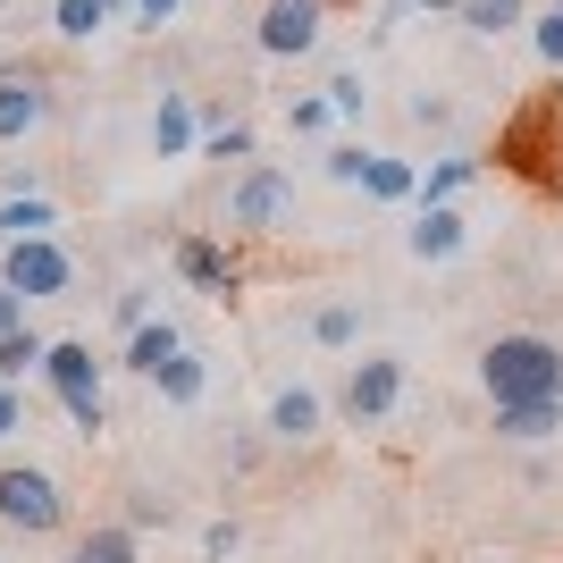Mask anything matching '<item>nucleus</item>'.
Masks as SVG:
<instances>
[{
    "mask_svg": "<svg viewBox=\"0 0 563 563\" xmlns=\"http://www.w3.org/2000/svg\"><path fill=\"white\" fill-rule=\"evenodd\" d=\"M479 387L496 404H563V345L539 329H496L479 345Z\"/></svg>",
    "mask_w": 563,
    "mask_h": 563,
    "instance_id": "nucleus-1",
    "label": "nucleus"
},
{
    "mask_svg": "<svg viewBox=\"0 0 563 563\" xmlns=\"http://www.w3.org/2000/svg\"><path fill=\"white\" fill-rule=\"evenodd\" d=\"M101 371H110V362H93V345H85V336H51V353H43V387L59 396V412H68L85 438H101V429H110Z\"/></svg>",
    "mask_w": 563,
    "mask_h": 563,
    "instance_id": "nucleus-2",
    "label": "nucleus"
},
{
    "mask_svg": "<svg viewBox=\"0 0 563 563\" xmlns=\"http://www.w3.org/2000/svg\"><path fill=\"white\" fill-rule=\"evenodd\" d=\"M404 378H412V371H404V353H387V345L353 353L345 378H336V421H345V429H387V421H396V404H404Z\"/></svg>",
    "mask_w": 563,
    "mask_h": 563,
    "instance_id": "nucleus-3",
    "label": "nucleus"
},
{
    "mask_svg": "<svg viewBox=\"0 0 563 563\" xmlns=\"http://www.w3.org/2000/svg\"><path fill=\"white\" fill-rule=\"evenodd\" d=\"M0 530L59 539V530H68V488H59L43 463H0Z\"/></svg>",
    "mask_w": 563,
    "mask_h": 563,
    "instance_id": "nucleus-4",
    "label": "nucleus"
},
{
    "mask_svg": "<svg viewBox=\"0 0 563 563\" xmlns=\"http://www.w3.org/2000/svg\"><path fill=\"white\" fill-rule=\"evenodd\" d=\"M219 219H228L235 235L295 228V177H286L278 161H244V168H235V186H228V202H219Z\"/></svg>",
    "mask_w": 563,
    "mask_h": 563,
    "instance_id": "nucleus-5",
    "label": "nucleus"
},
{
    "mask_svg": "<svg viewBox=\"0 0 563 563\" xmlns=\"http://www.w3.org/2000/svg\"><path fill=\"white\" fill-rule=\"evenodd\" d=\"M0 286L25 295V303H51V295H76V253L59 235H25V244H0Z\"/></svg>",
    "mask_w": 563,
    "mask_h": 563,
    "instance_id": "nucleus-6",
    "label": "nucleus"
},
{
    "mask_svg": "<svg viewBox=\"0 0 563 563\" xmlns=\"http://www.w3.org/2000/svg\"><path fill=\"white\" fill-rule=\"evenodd\" d=\"M320 43H329V9L261 0V18H253V51H261V59H311Z\"/></svg>",
    "mask_w": 563,
    "mask_h": 563,
    "instance_id": "nucleus-7",
    "label": "nucleus"
},
{
    "mask_svg": "<svg viewBox=\"0 0 563 563\" xmlns=\"http://www.w3.org/2000/svg\"><path fill=\"white\" fill-rule=\"evenodd\" d=\"M329 412L336 404L311 387V378H286L278 396H269V412H261V438H278V446H320L329 438Z\"/></svg>",
    "mask_w": 563,
    "mask_h": 563,
    "instance_id": "nucleus-8",
    "label": "nucleus"
},
{
    "mask_svg": "<svg viewBox=\"0 0 563 563\" xmlns=\"http://www.w3.org/2000/svg\"><path fill=\"white\" fill-rule=\"evenodd\" d=\"M168 269L194 286V295H235L244 286V269H235V253L219 244V235H202V228H186L177 244H168Z\"/></svg>",
    "mask_w": 563,
    "mask_h": 563,
    "instance_id": "nucleus-9",
    "label": "nucleus"
},
{
    "mask_svg": "<svg viewBox=\"0 0 563 563\" xmlns=\"http://www.w3.org/2000/svg\"><path fill=\"white\" fill-rule=\"evenodd\" d=\"M51 118V76L43 68H0V143H34Z\"/></svg>",
    "mask_w": 563,
    "mask_h": 563,
    "instance_id": "nucleus-10",
    "label": "nucleus"
},
{
    "mask_svg": "<svg viewBox=\"0 0 563 563\" xmlns=\"http://www.w3.org/2000/svg\"><path fill=\"white\" fill-rule=\"evenodd\" d=\"M463 244H471V219L454 211V202H421V211H412V228H404V253L421 261V269H446Z\"/></svg>",
    "mask_w": 563,
    "mask_h": 563,
    "instance_id": "nucleus-11",
    "label": "nucleus"
},
{
    "mask_svg": "<svg viewBox=\"0 0 563 563\" xmlns=\"http://www.w3.org/2000/svg\"><path fill=\"white\" fill-rule=\"evenodd\" d=\"M152 152H161V161L202 152V118H194V93H186V85H161V101H152Z\"/></svg>",
    "mask_w": 563,
    "mask_h": 563,
    "instance_id": "nucleus-12",
    "label": "nucleus"
},
{
    "mask_svg": "<svg viewBox=\"0 0 563 563\" xmlns=\"http://www.w3.org/2000/svg\"><path fill=\"white\" fill-rule=\"evenodd\" d=\"M177 353H186V329H177L168 311H152V320H143V329L126 336V345H118V371H135V378H161L168 362H177Z\"/></svg>",
    "mask_w": 563,
    "mask_h": 563,
    "instance_id": "nucleus-13",
    "label": "nucleus"
},
{
    "mask_svg": "<svg viewBox=\"0 0 563 563\" xmlns=\"http://www.w3.org/2000/svg\"><path fill=\"white\" fill-rule=\"evenodd\" d=\"M25 235H59V202H51L43 186L0 194V244H25Z\"/></svg>",
    "mask_w": 563,
    "mask_h": 563,
    "instance_id": "nucleus-14",
    "label": "nucleus"
},
{
    "mask_svg": "<svg viewBox=\"0 0 563 563\" xmlns=\"http://www.w3.org/2000/svg\"><path fill=\"white\" fill-rule=\"evenodd\" d=\"M496 438L505 446H547V438H563V404H496Z\"/></svg>",
    "mask_w": 563,
    "mask_h": 563,
    "instance_id": "nucleus-15",
    "label": "nucleus"
},
{
    "mask_svg": "<svg viewBox=\"0 0 563 563\" xmlns=\"http://www.w3.org/2000/svg\"><path fill=\"white\" fill-rule=\"evenodd\" d=\"M152 396H161V404H177V412H194V404H202V396H211V362H202V353H177V362H168V371L161 378H152Z\"/></svg>",
    "mask_w": 563,
    "mask_h": 563,
    "instance_id": "nucleus-16",
    "label": "nucleus"
},
{
    "mask_svg": "<svg viewBox=\"0 0 563 563\" xmlns=\"http://www.w3.org/2000/svg\"><path fill=\"white\" fill-rule=\"evenodd\" d=\"M303 336H311L320 353H362V303H320V311L303 320Z\"/></svg>",
    "mask_w": 563,
    "mask_h": 563,
    "instance_id": "nucleus-17",
    "label": "nucleus"
},
{
    "mask_svg": "<svg viewBox=\"0 0 563 563\" xmlns=\"http://www.w3.org/2000/svg\"><path fill=\"white\" fill-rule=\"evenodd\" d=\"M471 177H479V161H471V152H438V161L421 168V202H463ZM421 202H412V211H421Z\"/></svg>",
    "mask_w": 563,
    "mask_h": 563,
    "instance_id": "nucleus-18",
    "label": "nucleus"
},
{
    "mask_svg": "<svg viewBox=\"0 0 563 563\" xmlns=\"http://www.w3.org/2000/svg\"><path fill=\"white\" fill-rule=\"evenodd\" d=\"M463 34H479V43H496V34H521L530 25V0H463Z\"/></svg>",
    "mask_w": 563,
    "mask_h": 563,
    "instance_id": "nucleus-19",
    "label": "nucleus"
},
{
    "mask_svg": "<svg viewBox=\"0 0 563 563\" xmlns=\"http://www.w3.org/2000/svg\"><path fill=\"white\" fill-rule=\"evenodd\" d=\"M68 563H143V539L126 521H101V530H85V539L68 547Z\"/></svg>",
    "mask_w": 563,
    "mask_h": 563,
    "instance_id": "nucleus-20",
    "label": "nucleus"
},
{
    "mask_svg": "<svg viewBox=\"0 0 563 563\" xmlns=\"http://www.w3.org/2000/svg\"><path fill=\"white\" fill-rule=\"evenodd\" d=\"M362 202H421V168L396 161V152H378V161H371V186H362Z\"/></svg>",
    "mask_w": 563,
    "mask_h": 563,
    "instance_id": "nucleus-21",
    "label": "nucleus"
},
{
    "mask_svg": "<svg viewBox=\"0 0 563 563\" xmlns=\"http://www.w3.org/2000/svg\"><path fill=\"white\" fill-rule=\"evenodd\" d=\"M43 353H51L43 329H9L0 336V378H9V387H18V378H43Z\"/></svg>",
    "mask_w": 563,
    "mask_h": 563,
    "instance_id": "nucleus-22",
    "label": "nucleus"
},
{
    "mask_svg": "<svg viewBox=\"0 0 563 563\" xmlns=\"http://www.w3.org/2000/svg\"><path fill=\"white\" fill-rule=\"evenodd\" d=\"M101 25H110L101 0H51V34H59V43H93Z\"/></svg>",
    "mask_w": 563,
    "mask_h": 563,
    "instance_id": "nucleus-23",
    "label": "nucleus"
},
{
    "mask_svg": "<svg viewBox=\"0 0 563 563\" xmlns=\"http://www.w3.org/2000/svg\"><path fill=\"white\" fill-rule=\"evenodd\" d=\"M320 93H329V110L345 118V126H362V118H371V101H378V93H371V76H362V68H336L329 85H320Z\"/></svg>",
    "mask_w": 563,
    "mask_h": 563,
    "instance_id": "nucleus-24",
    "label": "nucleus"
},
{
    "mask_svg": "<svg viewBox=\"0 0 563 563\" xmlns=\"http://www.w3.org/2000/svg\"><path fill=\"white\" fill-rule=\"evenodd\" d=\"M329 126H336L329 93H286V135H295V143H320Z\"/></svg>",
    "mask_w": 563,
    "mask_h": 563,
    "instance_id": "nucleus-25",
    "label": "nucleus"
},
{
    "mask_svg": "<svg viewBox=\"0 0 563 563\" xmlns=\"http://www.w3.org/2000/svg\"><path fill=\"white\" fill-rule=\"evenodd\" d=\"M530 59H539L547 76H563V9H555V0L530 18Z\"/></svg>",
    "mask_w": 563,
    "mask_h": 563,
    "instance_id": "nucleus-26",
    "label": "nucleus"
},
{
    "mask_svg": "<svg viewBox=\"0 0 563 563\" xmlns=\"http://www.w3.org/2000/svg\"><path fill=\"white\" fill-rule=\"evenodd\" d=\"M371 143H329V152H320V168H329V186H371Z\"/></svg>",
    "mask_w": 563,
    "mask_h": 563,
    "instance_id": "nucleus-27",
    "label": "nucleus"
},
{
    "mask_svg": "<svg viewBox=\"0 0 563 563\" xmlns=\"http://www.w3.org/2000/svg\"><path fill=\"white\" fill-rule=\"evenodd\" d=\"M202 161H253V126H244V118L202 126Z\"/></svg>",
    "mask_w": 563,
    "mask_h": 563,
    "instance_id": "nucleus-28",
    "label": "nucleus"
},
{
    "mask_svg": "<svg viewBox=\"0 0 563 563\" xmlns=\"http://www.w3.org/2000/svg\"><path fill=\"white\" fill-rule=\"evenodd\" d=\"M110 320H118V336H135L143 320H152V286H118V303H110Z\"/></svg>",
    "mask_w": 563,
    "mask_h": 563,
    "instance_id": "nucleus-29",
    "label": "nucleus"
},
{
    "mask_svg": "<svg viewBox=\"0 0 563 563\" xmlns=\"http://www.w3.org/2000/svg\"><path fill=\"white\" fill-rule=\"evenodd\" d=\"M168 521H177V514H168V496H152V488L126 496V530H168Z\"/></svg>",
    "mask_w": 563,
    "mask_h": 563,
    "instance_id": "nucleus-30",
    "label": "nucleus"
},
{
    "mask_svg": "<svg viewBox=\"0 0 563 563\" xmlns=\"http://www.w3.org/2000/svg\"><path fill=\"white\" fill-rule=\"evenodd\" d=\"M412 126H454V101L446 93H412Z\"/></svg>",
    "mask_w": 563,
    "mask_h": 563,
    "instance_id": "nucleus-31",
    "label": "nucleus"
},
{
    "mask_svg": "<svg viewBox=\"0 0 563 563\" xmlns=\"http://www.w3.org/2000/svg\"><path fill=\"white\" fill-rule=\"evenodd\" d=\"M235 547H244V530H235V521H211V530H202V555H211V563H228Z\"/></svg>",
    "mask_w": 563,
    "mask_h": 563,
    "instance_id": "nucleus-32",
    "label": "nucleus"
},
{
    "mask_svg": "<svg viewBox=\"0 0 563 563\" xmlns=\"http://www.w3.org/2000/svg\"><path fill=\"white\" fill-rule=\"evenodd\" d=\"M18 429H25V396L0 378V438H18Z\"/></svg>",
    "mask_w": 563,
    "mask_h": 563,
    "instance_id": "nucleus-33",
    "label": "nucleus"
},
{
    "mask_svg": "<svg viewBox=\"0 0 563 563\" xmlns=\"http://www.w3.org/2000/svg\"><path fill=\"white\" fill-rule=\"evenodd\" d=\"M177 9H186V0H135V25L161 34V25H177Z\"/></svg>",
    "mask_w": 563,
    "mask_h": 563,
    "instance_id": "nucleus-34",
    "label": "nucleus"
},
{
    "mask_svg": "<svg viewBox=\"0 0 563 563\" xmlns=\"http://www.w3.org/2000/svg\"><path fill=\"white\" fill-rule=\"evenodd\" d=\"M9 329H25V295H9V286H0V336Z\"/></svg>",
    "mask_w": 563,
    "mask_h": 563,
    "instance_id": "nucleus-35",
    "label": "nucleus"
},
{
    "mask_svg": "<svg viewBox=\"0 0 563 563\" xmlns=\"http://www.w3.org/2000/svg\"><path fill=\"white\" fill-rule=\"evenodd\" d=\"M421 18H463V0H412Z\"/></svg>",
    "mask_w": 563,
    "mask_h": 563,
    "instance_id": "nucleus-36",
    "label": "nucleus"
},
{
    "mask_svg": "<svg viewBox=\"0 0 563 563\" xmlns=\"http://www.w3.org/2000/svg\"><path fill=\"white\" fill-rule=\"evenodd\" d=\"M101 9H110V18H135V0H101Z\"/></svg>",
    "mask_w": 563,
    "mask_h": 563,
    "instance_id": "nucleus-37",
    "label": "nucleus"
},
{
    "mask_svg": "<svg viewBox=\"0 0 563 563\" xmlns=\"http://www.w3.org/2000/svg\"><path fill=\"white\" fill-rule=\"evenodd\" d=\"M303 9H336V0H303Z\"/></svg>",
    "mask_w": 563,
    "mask_h": 563,
    "instance_id": "nucleus-38",
    "label": "nucleus"
},
{
    "mask_svg": "<svg viewBox=\"0 0 563 563\" xmlns=\"http://www.w3.org/2000/svg\"><path fill=\"white\" fill-rule=\"evenodd\" d=\"M555 9H563V0H555Z\"/></svg>",
    "mask_w": 563,
    "mask_h": 563,
    "instance_id": "nucleus-39",
    "label": "nucleus"
}]
</instances>
